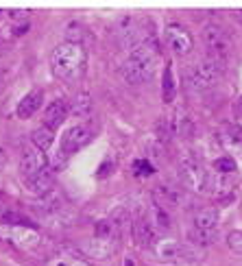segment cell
Returning a JSON list of instances; mask_svg holds the SVG:
<instances>
[{
	"label": "cell",
	"mask_w": 242,
	"mask_h": 266,
	"mask_svg": "<svg viewBox=\"0 0 242 266\" xmlns=\"http://www.w3.org/2000/svg\"><path fill=\"white\" fill-rule=\"evenodd\" d=\"M157 57H160V44H157L155 35H148L144 41L133 46L129 59L122 63V77L131 85H140L153 79L157 66Z\"/></svg>",
	"instance_id": "cell-1"
},
{
	"label": "cell",
	"mask_w": 242,
	"mask_h": 266,
	"mask_svg": "<svg viewBox=\"0 0 242 266\" xmlns=\"http://www.w3.org/2000/svg\"><path fill=\"white\" fill-rule=\"evenodd\" d=\"M87 66V53L83 46L63 41L50 55V70L61 81H77L83 77Z\"/></svg>",
	"instance_id": "cell-2"
},
{
	"label": "cell",
	"mask_w": 242,
	"mask_h": 266,
	"mask_svg": "<svg viewBox=\"0 0 242 266\" xmlns=\"http://www.w3.org/2000/svg\"><path fill=\"white\" fill-rule=\"evenodd\" d=\"M222 72H225V66H222V63L205 57L183 72L185 87H188V92H205L209 87L216 85L218 79L222 77Z\"/></svg>",
	"instance_id": "cell-3"
},
{
	"label": "cell",
	"mask_w": 242,
	"mask_h": 266,
	"mask_svg": "<svg viewBox=\"0 0 242 266\" xmlns=\"http://www.w3.org/2000/svg\"><path fill=\"white\" fill-rule=\"evenodd\" d=\"M201 41L207 50V57L214 59V61L222 63L225 66L231 59V53H234V44H231V37L225 29H221L218 24H207L203 26L201 31Z\"/></svg>",
	"instance_id": "cell-4"
},
{
	"label": "cell",
	"mask_w": 242,
	"mask_h": 266,
	"mask_svg": "<svg viewBox=\"0 0 242 266\" xmlns=\"http://www.w3.org/2000/svg\"><path fill=\"white\" fill-rule=\"evenodd\" d=\"M179 179L192 192H199V194L212 192V177L194 157L183 155L179 160Z\"/></svg>",
	"instance_id": "cell-5"
},
{
	"label": "cell",
	"mask_w": 242,
	"mask_h": 266,
	"mask_svg": "<svg viewBox=\"0 0 242 266\" xmlns=\"http://www.w3.org/2000/svg\"><path fill=\"white\" fill-rule=\"evenodd\" d=\"M153 199H155V205H160V207H164V209L181 207V205L185 203V192L179 185L170 184V181H164V184H160L153 190Z\"/></svg>",
	"instance_id": "cell-6"
},
{
	"label": "cell",
	"mask_w": 242,
	"mask_h": 266,
	"mask_svg": "<svg viewBox=\"0 0 242 266\" xmlns=\"http://www.w3.org/2000/svg\"><path fill=\"white\" fill-rule=\"evenodd\" d=\"M164 37H166V44L170 46V50L177 55H188L194 46L192 35H190L188 29H183L181 24H168L164 31Z\"/></svg>",
	"instance_id": "cell-7"
},
{
	"label": "cell",
	"mask_w": 242,
	"mask_h": 266,
	"mask_svg": "<svg viewBox=\"0 0 242 266\" xmlns=\"http://www.w3.org/2000/svg\"><path fill=\"white\" fill-rule=\"evenodd\" d=\"M92 140V131L85 127V124H74V127H70L66 133H63L61 138V153H77L81 151L83 146H85L87 142Z\"/></svg>",
	"instance_id": "cell-8"
},
{
	"label": "cell",
	"mask_w": 242,
	"mask_h": 266,
	"mask_svg": "<svg viewBox=\"0 0 242 266\" xmlns=\"http://www.w3.org/2000/svg\"><path fill=\"white\" fill-rule=\"evenodd\" d=\"M48 168V160H46L44 151L35 146H26L22 151V157H20V170L24 177H31V175H37V172L46 170Z\"/></svg>",
	"instance_id": "cell-9"
},
{
	"label": "cell",
	"mask_w": 242,
	"mask_h": 266,
	"mask_svg": "<svg viewBox=\"0 0 242 266\" xmlns=\"http://www.w3.org/2000/svg\"><path fill=\"white\" fill-rule=\"evenodd\" d=\"M131 231H133V240L138 246H151L155 242V229H153L151 221L146 216H138L131 223Z\"/></svg>",
	"instance_id": "cell-10"
},
{
	"label": "cell",
	"mask_w": 242,
	"mask_h": 266,
	"mask_svg": "<svg viewBox=\"0 0 242 266\" xmlns=\"http://www.w3.org/2000/svg\"><path fill=\"white\" fill-rule=\"evenodd\" d=\"M41 102H44V92H41V90H31L24 99L18 102L16 116H18V118H22V120L31 118V116H33L35 111L41 107Z\"/></svg>",
	"instance_id": "cell-11"
},
{
	"label": "cell",
	"mask_w": 242,
	"mask_h": 266,
	"mask_svg": "<svg viewBox=\"0 0 242 266\" xmlns=\"http://www.w3.org/2000/svg\"><path fill=\"white\" fill-rule=\"evenodd\" d=\"M66 118H68L66 101H53L44 111V127L50 129V131H55V129H57Z\"/></svg>",
	"instance_id": "cell-12"
},
{
	"label": "cell",
	"mask_w": 242,
	"mask_h": 266,
	"mask_svg": "<svg viewBox=\"0 0 242 266\" xmlns=\"http://www.w3.org/2000/svg\"><path fill=\"white\" fill-rule=\"evenodd\" d=\"M24 184H26V188H29L33 194L41 197V194H46V192L53 190V175H50V170L46 168V170L37 172V175L24 177Z\"/></svg>",
	"instance_id": "cell-13"
},
{
	"label": "cell",
	"mask_w": 242,
	"mask_h": 266,
	"mask_svg": "<svg viewBox=\"0 0 242 266\" xmlns=\"http://www.w3.org/2000/svg\"><path fill=\"white\" fill-rule=\"evenodd\" d=\"M218 138H221V144L225 148L234 153H242V129L238 124H225L218 133Z\"/></svg>",
	"instance_id": "cell-14"
},
{
	"label": "cell",
	"mask_w": 242,
	"mask_h": 266,
	"mask_svg": "<svg viewBox=\"0 0 242 266\" xmlns=\"http://www.w3.org/2000/svg\"><path fill=\"white\" fill-rule=\"evenodd\" d=\"M170 133H173V138L177 135V138H181V140L192 138V133H194L192 118H190L185 111H177L173 116V123H170Z\"/></svg>",
	"instance_id": "cell-15"
},
{
	"label": "cell",
	"mask_w": 242,
	"mask_h": 266,
	"mask_svg": "<svg viewBox=\"0 0 242 266\" xmlns=\"http://www.w3.org/2000/svg\"><path fill=\"white\" fill-rule=\"evenodd\" d=\"M216 227H218V209L216 207H201L194 214V229L216 231Z\"/></svg>",
	"instance_id": "cell-16"
},
{
	"label": "cell",
	"mask_w": 242,
	"mask_h": 266,
	"mask_svg": "<svg viewBox=\"0 0 242 266\" xmlns=\"http://www.w3.org/2000/svg\"><path fill=\"white\" fill-rule=\"evenodd\" d=\"M114 240H105V238H94L92 242L85 245V251L92 258H109L114 253Z\"/></svg>",
	"instance_id": "cell-17"
},
{
	"label": "cell",
	"mask_w": 242,
	"mask_h": 266,
	"mask_svg": "<svg viewBox=\"0 0 242 266\" xmlns=\"http://www.w3.org/2000/svg\"><path fill=\"white\" fill-rule=\"evenodd\" d=\"M155 251L161 260H181V253H183V245L175 240H161L155 245Z\"/></svg>",
	"instance_id": "cell-18"
},
{
	"label": "cell",
	"mask_w": 242,
	"mask_h": 266,
	"mask_svg": "<svg viewBox=\"0 0 242 266\" xmlns=\"http://www.w3.org/2000/svg\"><path fill=\"white\" fill-rule=\"evenodd\" d=\"M151 225H153V229H157V231H161V233L170 231L173 221H170L168 209L160 207V205H153V223H151Z\"/></svg>",
	"instance_id": "cell-19"
},
{
	"label": "cell",
	"mask_w": 242,
	"mask_h": 266,
	"mask_svg": "<svg viewBox=\"0 0 242 266\" xmlns=\"http://www.w3.org/2000/svg\"><path fill=\"white\" fill-rule=\"evenodd\" d=\"M31 140H33V146L35 148H40V151H46V148H50L53 146V140H55V135L50 129H46L44 124L41 127H37L33 133H31Z\"/></svg>",
	"instance_id": "cell-20"
},
{
	"label": "cell",
	"mask_w": 242,
	"mask_h": 266,
	"mask_svg": "<svg viewBox=\"0 0 242 266\" xmlns=\"http://www.w3.org/2000/svg\"><path fill=\"white\" fill-rule=\"evenodd\" d=\"M161 96H164V102H173L175 101V79H173V68H170V66L164 68V79H161Z\"/></svg>",
	"instance_id": "cell-21"
},
{
	"label": "cell",
	"mask_w": 242,
	"mask_h": 266,
	"mask_svg": "<svg viewBox=\"0 0 242 266\" xmlns=\"http://www.w3.org/2000/svg\"><path fill=\"white\" fill-rule=\"evenodd\" d=\"M190 240H192L194 246H207L216 240V231H201V229H192L188 233Z\"/></svg>",
	"instance_id": "cell-22"
},
{
	"label": "cell",
	"mask_w": 242,
	"mask_h": 266,
	"mask_svg": "<svg viewBox=\"0 0 242 266\" xmlns=\"http://www.w3.org/2000/svg\"><path fill=\"white\" fill-rule=\"evenodd\" d=\"M214 168L221 175H231V172H236V162H234V157H218L214 162Z\"/></svg>",
	"instance_id": "cell-23"
},
{
	"label": "cell",
	"mask_w": 242,
	"mask_h": 266,
	"mask_svg": "<svg viewBox=\"0 0 242 266\" xmlns=\"http://www.w3.org/2000/svg\"><path fill=\"white\" fill-rule=\"evenodd\" d=\"M90 111V94H79L77 101L72 105V114L74 116H85Z\"/></svg>",
	"instance_id": "cell-24"
},
{
	"label": "cell",
	"mask_w": 242,
	"mask_h": 266,
	"mask_svg": "<svg viewBox=\"0 0 242 266\" xmlns=\"http://www.w3.org/2000/svg\"><path fill=\"white\" fill-rule=\"evenodd\" d=\"M109 223H111V225H114V229H120V227L129 225V212H127V209H124V207L114 209V214H111Z\"/></svg>",
	"instance_id": "cell-25"
},
{
	"label": "cell",
	"mask_w": 242,
	"mask_h": 266,
	"mask_svg": "<svg viewBox=\"0 0 242 266\" xmlns=\"http://www.w3.org/2000/svg\"><path fill=\"white\" fill-rule=\"evenodd\" d=\"M227 246H229L234 253L242 255V231H231L227 236Z\"/></svg>",
	"instance_id": "cell-26"
},
{
	"label": "cell",
	"mask_w": 242,
	"mask_h": 266,
	"mask_svg": "<svg viewBox=\"0 0 242 266\" xmlns=\"http://www.w3.org/2000/svg\"><path fill=\"white\" fill-rule=\"evenodd\" d=\"M133 172H136L138 177H148L155 172V168L148 164L146 160H138V162H133Z\"/></svg>",
	"instance_id": "cell-27"
},
{
	"label": "cell",
	"mask_w": 242,
	"mask_h": 266,
	"mask_svg": "<svg viewBox=\"0 0 242 266\" xmlns=\"http://www.w3.org/2000/svg\"><path fill=\"white\" fill-rule=\"evenodd\" d=\"M53 266H87L85 262H81V260H74V258H66V260H57Z\"/></svg>",
	"instance_id": "cell-28"
},
{
	"label": "cell",
	"mask_w": 242,
	"mask_h": 266,
	"mask_svg": "<svg viewBox=\"0 0 242 266\" xmlns=\"http://www.w3.org/2000/svg\"><path fill=\"white\" fill-rule=\"evenodd\" d=\"M9 16L13 18V20H22V16H29V11H24V9H11V11H9Z\"/></svg>",
	"instance_id": "cell-29"
},
{
	"label": "cell",
	"mask_w": 242,
	"mask_h": 266,
	"mask_svg": "<svg viewBox=\"0 0 242 266\" xmlns=\"http://www.w3.org/2000/svg\"><path fill=\"white\" fill-rule=\"evenodd\" d=\"M7 162H9L7 151H4V146H0V170H2V168L7 166Z\"/></svg>",
	"instance_id": "cell-30"
},
{
	"label": "cell",
	"mask_w": 242,
	"mask_h": 266,
	"mask_svg": "<svg viewBox=\"0 0 242 266\" xmlns=\"http://www.w3.org/2000/svg\"><path fill=\"white\" fill-rule=\"evenodd\" d=\"M26 31H29V24H20V26H16V29H13V35H22V33H26Z\"/></svg>",
	"instance_id": "cell-31"
},
{
	"label": "cell",
	"mask_w": 242,
	"mask_h": 266,
	"mask_svg": "<svg viewBox=\"0 0 242 266\" xmlns=\"http://www.w3.org/2000/svg\"><path fill=\"white\" fill-rule=\"evenodd\" d=\"M234 114H236V116H240V118H242V96H240L238 101H236V105H234Z\"/></svg>",
	"instance_id": "cell-32"
},
{
	"label": "cell",
	"mask_w": 242,
	"mask_h": 266,
	"mask_svg": "<svg viewBox=\"0 0 242 266\" xmlns=\"http://www.w3.org/2000/svg\"><path fill=\"white\" fill-rule=\"evenodd\" d=\"M7 212H9V207L0 203V223H4V216H7Z\"/></svg>",
	"instance_id": "cell-33"
},
{
	"label": "cell",
	"mask_w": 242,
	"mask_h": 266,
	"mask_svg": "<svg viewBox=\"0 0 242 266\" xmlns=\"http://www.w3.org/2000/svg\"><path fill=\"white\" fill-rule=\"evenodd\" d=\"M111 170V164H103V168L99 170V177H107V172Z\"/></svg>",
	"instance_id": "cell-34"
},
{
	"label": "cell",
	"mask_w": 242,
	"mask_h": 266,
	"mask_svg": "<svg viewBox=\"0 0 242 266\" xmlns=\"http://www.w3.org/2000/svg\"><path fill=\"white\" fill-rule=\"evenodd\" d=\"M2 79H4V72H2V70H0V85H2Z\"/></svg>",
	"instance_id": "cell-35"
}]
</instances>
